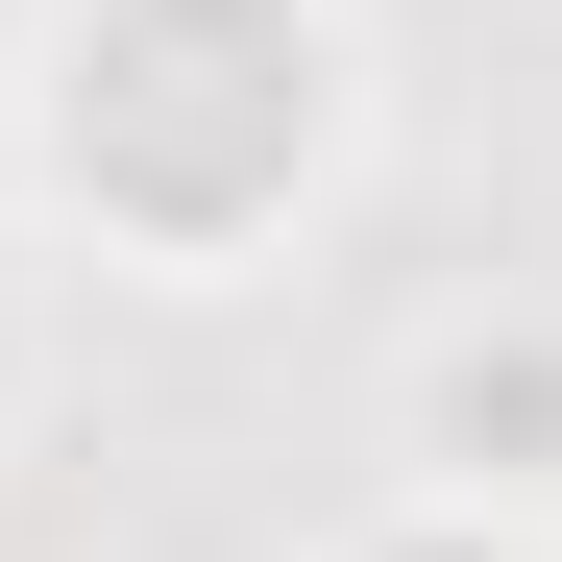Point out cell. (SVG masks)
<instances>
[{
	"mask_svg": "<svg viewBox=\"0 0 562 562\" xmlns=\"http://www.w3.org/2000/svg\"><path fill=\"white\" fill-rule=\"evenodd\" d=\"M416 464H440V490H562V318L416 342Z\"/></svg>",
	"mask_w": 562,
	"mask_h": 562,
	"instance_id": "1",
	"label": "cell"
},
{
	"mask_svg": "<svg viewBox=\"0 0 562 562\" xmlns=\"http://www.w3.org/2000/svg\"><path fill=\"white\" fill-rule=\"evenodd\" d=\"M367 562H538V538H490V490H416V514L367 538Z\"/></svg>",
	"mask_w": 562,
	"mask_h": 562,
	"instance_id": "2",
	"label": "cell"
}]
</instances>
